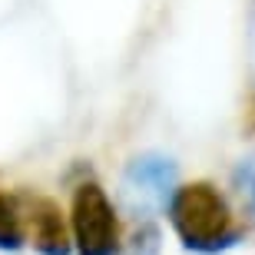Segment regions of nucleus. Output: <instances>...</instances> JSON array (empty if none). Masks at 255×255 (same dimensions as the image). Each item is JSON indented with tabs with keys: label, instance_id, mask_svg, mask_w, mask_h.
Masks as SVG:
<instances>
[{
	"label": "nucleus",
	"instance_id": "1",
	"mask_svg": "<svg viewBox=\"0 0 255 255\" xmlns=\"http://www.w3.org/2000/svg\"><path fill=\"white\" fill-rule=\"evenodd\" d=\"M166 216H169V226L186 252L219 255L239 246V239H242V229L236 226L226 196L212 182L179 186Z\"/></svg>",
	"mask_w": 255,
	"mask_h": 255
},
{
	"label": "nucleus",
	"instance_id": "2",
	"mask_svg": "<svg viewBox=\"0 0 255 255\" xmlns=\"http://www.w3.org/2000/svg\"><path fill=\"white\" fill-rule=\"evenodd\" d=\"M176 179H179V169L169 156L162 152H139L126 162L123 169V202L136 219H152L159 216L162 209L169 212V202L176 196Z\"/></svg>",
	"mask_w": 255,
	"mask_h": 255
},
{
	"label": "nucleus",
	"instance_id": "3",
	"mask_svg": "<svg viewBox=\"0 0 255 255\" xmlns=\"http://www.w3.org/2000/svg\"><path fill=\"white\" fill-rule=\"evenodd\" d=\"M70 229H73L76 255H116L120 252V219L96 182H83L73 192L70 206Z\"/></svg>",
	"mask_w": 255,
	"mask_h": 255
},
{
	"label": "nucleus",
	"instance_id": "4",
	"mask_svg": "<svg viewBox=\"0 0 255 255\" xmlns=\"http://www.w3.org/2000/svg\"><path fill=\"white\" fill-rule=\"evenodd\" d=\"M73 229H66L63 209L53 199H37L30 209V236H33V249L40 255H70L73 252Z\"/></svg>",
	"mask_w": 255,
	"mask_h": 255
},
{
	"label": "nucleus",
	"instance_id": "5",
	"mask_svg": "<svg viewBox=\"0 0 255 255\" xmlns=\"http://www.w3.org/2000/svg\"><path fill=\"white\" fill-rule=\"evenodd\" d=\"M23 246V226H20L17 202L0 192V252H20Z\"/></svg>",
	"mask_w": 255,
	"mask_h": 255
},
{
	"label": "nucleus",
	"instance_id": "6",
	"mask_svg": "<svg viewBox=\"0 0 255 255\" xmlns=\"http://www.w3.org/2000/svg\"><path fill=\"white\" fill-rule=\"evenodd\" d=\"M232 186H236L242 206L249 209V216L255 219V152H249V156H242V159L236 162V169H232Z\"/></svg>",
	"mask_w": 255,
	"mask_h": 255
}]
</instances>
